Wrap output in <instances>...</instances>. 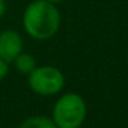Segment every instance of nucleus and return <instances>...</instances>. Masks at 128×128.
I'll return each instance as SVG.
<instances>
[{
	"label": "nucleus",
	"mask_w": 128,
	"mask_h": 128,
	"mask_svg": "<svg viewBox=\"0 0 128 128\" xmlns=\"http://www.w3.org/2000/svg\"><path fill=\"white\" fill-rule=\"evenodd\" d=\"M22 26L32 39L44 42L56 34L61 26V12L56 4L47 0H33L22 15Z\"/></svg>",
	"instance_id": "nucleus-1"
},
{
	"label": "nucleus",
	"mask_w": 128,
	"mask_h": 128,
	"mask_svg": "<svg viewBox=\"0 0 128 128\" xmlns=\"http://www.w3.org/2000/svg\"><path fill=\"white\" fill-rule=\"evenodd\" d=\"M51 118L58 128H81L87 118V103L76 92H65L54 103Z\"/></svg>",
	"instance_id": "nucleus-2"
},
{
	"label": "nucleus",
	"mask_w": 128,
	"mask_h": 128,
	"mask_svg": "<svg viewBox=\"0 0 128 128\" xmlns=\"http://www.w3.org/2000/svg\"><path fill=\"white\" fill-rule=\"evenodd\" d=\"M28 86L30 91L42 96H52L64 90L65 76L56 66L43 65L36 66L28 74Z\"/></svg>",
	"instance_id": "nucleus-3"
},
{
	"label": "nucleus",
	"mask_w": 128,
	"mask_h": 128,
	"mask_svg": "<svg viewBox=\"0 0 128 128\" xmlns=\"http://www.w3.org/2000/svg\"><path fill=\"white\" fill-rule=\"evenodd\" d=\"M24 51V40L20 32L6 29L0 32V58L12 64L15 58Z\"/></svg>",
	"instance_id": "nucleus-4"
},
{
	"label": "nucleus",
	"mask_w": 128,
	"mask_h": 128,
	"mask_svg": "<svg viewBox=\"0 0 128 128\" xmlns=\"http://www.w3.org/2000/svg\"><path fill=\"white\" fill-rule=\"evenodd\" d=\"M12 65H14L15 70H17L18 73L26 74V76L37 66L34 56L32 55V54H29V52H24V51L12 61Z\"/></svg>",
	"instance_id": "nucleus-5"
},
{
	"label": "nucleus",
	"mask_w": 128,
	"mask_h": 128,
	"mask_svg": "<svg viewBox=\"0 0 128 128\" xmlns=\"http://www.w3.org/2000/svg\"><path fill=\"white\" fill-rule=\"evenodd\" d=\"M18 128H58L51 117L46 116H32L25 118Z\"/></svg>",
	"instance_id": "nucleus-6"
},
{
	"label": "nucleus",
	"mask_w": 128,
	"mask_h": 128,
	"mask_svg": "<svg viewBox=\"0 0 128 128\" xmlns=\"http://www.w3.org/2000/svg\"><path fill=\"white\" fill-rule=\"evenodd\" d=\"M8 62H6L4 59L0 58V81L3 80L4 77L7 76V73H8Z\"/></svg>",
	"instance_id": "nucleus-7"
},
{
	"label": "nucleus",
	"mask_w": 128,
	"mask_h": 128,
	"mask_svg": "<svg viewBox=\"0 0 128 128\" xmlns=\"http://www.w3.org/2000/svg\"><path fill=\"white\" fill-rule=\"evenodd\" d=\"M6 14V0H0V18Z\"/></svg>",
	"instance_id": "nucleus-8"
},
{
	"label": "nucleus",
	"mask_w": 128,
	"mask_h": 128,
	"mask_svg": "<svg viewBox=\"0 0 128 128\" xmlns=\"http://www.w3.org/2000/svg\"><path fill=\"white\" fill-rule=\"evenodd\" d=\"M47 2H50V3H52V4H58V3H62L64 0H47Z\"/></svg>",
	"instance_id": "nucleus-9"
}]
</instances>
